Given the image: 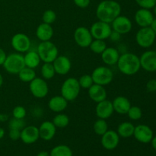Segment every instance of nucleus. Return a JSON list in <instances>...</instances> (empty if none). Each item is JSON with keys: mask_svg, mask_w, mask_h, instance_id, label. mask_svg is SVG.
<instances>
[{"mask_svg": "<svg viewBox=\"0 0 156 156\" xmlns=\"http://www.w3.org/2000/svg\"><path fill=\"white\" fill-rule=\"evenodd\" d=\"M135 126L130 122H123L119 124L117 133L122 138H129L133 136Z\"/></svg>", "mask_w": 156, "mask_h": 156, "instance_id": "bb28decb", "label": "nucleus"}, {"mask_svg": "<svg viewBox=\"0 0 156 156\" xmlns=\"http://www.w3.org/2000/svg\"><path fill=\"white\" fill-rule=\"evenodd\" d=\"M40 138L39 129L35 126H24L21 130L20 140L25 144H33Z\"/></svg>", "mask_w": 156, "mask_h": 156, "instance_id": "a211bd4d", "label": "nucleus"}, {"mask_svg": "<svg viewBox=\"0 0 156 156\" xmlns=\"http://www.w3.org/2000/svg\"><path fill=\"white\" fill-rule=\"evenodd\" d=\"M155 51L156 52V47H155Z\"/></svg>", "mask_w": 156, "mask_h": 156, "instance_id": "864d4df0", "label": "nucleus"}, {"mask_svg": "<svg viewBox=\"0 0 156 156\" xmlns=\"http://www.w3.org/2000/svg\"><path fill=\"white\" fill-rule=\"evenodd\" d=\"M24 61L25 66L34 69L38 66H40L41 59L37 52L34 50H28L24 55Z\"/></svg>", "mask_w": 156, "mask_h": 156, "instance_id": "a878e982", "label": "nucleus"}, {"mask_svg": "<svg viewBox=\"0 0 156 156\" xmlns=\"http://www.w3.org/2000/svg\"><path fill=\"white\" fill-rule=\"evenodd\" d=\"M11 45L17 53H24L30 50L31 42L27 34L24 33H17L12 37Z\"/></svg>", "mask_w": 156, "mask_h": 156, "instance_id": "9d476101", "label": "nucleus"}, {"mask_svg": "<svg viewBox=\"0 0 156 156\" xmlns=\"http://www.w3.org/2000/svg\"><path fill=\"white\" fill-rule=\"evenodd\" d=\"M136 42L142 48H149L153 45L156 34L150 27H140L136 34Z\"/></svg>", "mask_w": 156, "mask_h": 156, "instance_id": "0eeeda50", "label": "nucleus"}, {"mask_svg": "<svg viewBox=\"0 0 156 156\" xmlns=\"http://www.w3.org/2000/svg\"><path fill=\"white\" fill-rule=\"evenodd\" d=\"M53 124L55 125L56 128H65L69 124V118L68 116L62 113H58L53 119Z\"/></svg>", "mask_w": 156, "mask_h": 156, "instance_id": "7c9ffc66", "label": "nucleus"}, {"mask_svg": "<svg viewBox=\"0 0 156 156\" xmlns=\"http://www.w3.org/2000/svg\"><path fill=\"white\" fill-rule=\"evenodd\" d=\"M27 115V111L23 106H16L12 111V116L17 119H24Z\"/></svg>", "mask_w": 156, "mask_h": 156, "instance_id": "4c0bfd02", "label": "nucleus"}, {"mask_svg": "<svg viewBox=\"0 0 156 156\" xmlns=\"http://www.w3.org/2000/svg\"><path fill=\"white\" fill-rule=\"evenodd\" d=\"M101 59L104 63L107 66L117 65L120 56L118 50L114 47H108L101 53Z\"/></svg>", "mask_w": 156, "mask_h": 156, "instance_id": "5701e85b", "label": "nucleus"}, {"mask_svg": "<svg viewBox=\"0 0 156 156\" xmlns=\"http://www.w3.org/2000/svg\"><path fill=\"white\" fill-rule=\"evenodd\" d=\"M74 40L76 44L82 48L89 47L93 41L92 35L90 30L86 27H78L74 31Z\"/></svg>", "mask_w": 156, "mask_h": 156, "instance_id": "9b49d317", "label": "nucleus"}, {"mask_svg": "<svg viewBox=\"0 0 156 156\" xmlns=\"http://www.w3.org/2000/svg\"><path fill=\"white\" fill-rule=\"evenodd\" d=\"M37 52L44 62H53L59 56V50L57 47L50 41H43L39 44Z\"/></svg>", "mask_w": 156, "mask_h": 156, "instance_id": "20e7f679", "label": "nucleus"}, {"mask_svg": "<svg viewBox=\"0 0 156 156\" xmlns=\"http://www.w3.org/2000/svg\"><path fill=\"white\" fill-rule=\"evenodd\" d=\"M26 126V123L24 119H17L13 117L9 121V129H15L21 130L23 128Z\"/></svg>", "mask_w": 156, "mask_h": 156, "instance_id": "e433bc0d", "label": "nucleus"}, {"mask_svg": "<svg viewBox=\"0 0 156 156\" xmlns=\"http://www.w3.org/2000/svg\"><path fill=\"white\" fill-rule=\"evenodd\" d=\"M42 20L44 23L52 25V24H53L56 20V12L51 9H47L43 14Z\"/></svg>", "mask_w": 156, "mask_h": 156, "instance_id": "c9c22d12", "label": "nucleus"}, {"mask_svg": "<svg viewBox=\"0 0 156 156\" xmlns=\"http://www.w3.org/2000/svg\"><path fill=\"white\" fill-rule=\"evenodd\" d=\"M50 156H73V151L66 145H59L53 148L50 153Z\"/></svg>", "mask_w": 156, "mask_h": 156, "instance_id": "c756f323", "label": "nucleus"}, {"mask_svg": "<svg viewBox=\"0 0 156 156\" xmlns=\"http://www.w3.org/2000/svg\"><path fill=\"white\" fill-rule=\"evenodd\" d=\"M2 84H3V77L2 76V74H0V88L2 87Z\"/></svg>", "mask_w": 156, "mask_h": 156, "instance_id": "3c124183", "label": "nucleus"}, {"mask_svg": "<svg viewBox=\"0 0 156 156\" xmlns=\"http://www.w3.org/2000/svg\"><path fill=\"white\" fill-rule=\"evenodd\" d=\"M18 78L20 80L23 82H30L34 79L37 77L36 73L34 69L31 68H28L27 66H24L18 74Z\"/></svg>", "mask_w": 156, "mask_h": 156, "instance_id": "cd10ccee", "label": "nucleus"}, {"mask_svg": "<svg viewBox=\"0 0 156 156\" xmlns=\"http://www.w3.org/2000/svg\"><path fill=\"white\" fill-rule=\"evenodd\" d=\"M154 15L149 9H141L136 11L134 16L136 23L140 27H149L154 19Z\"/></svg>", "mask_w": 156, "mask_h": 156, "instance_id": "6ab92c4d", "label": "nucleus"}, {"mask_svg": "<svg viewBox=\"0 0 156 156\" xmlns=\"http://www.w3.org/2000/svg\"><path fill=\"white\" fill-rule=\"evenodd\" d=\"M114 112V110L111 101L105 99L102 101L97 103L95 108V114L98 118L107 120L113 115Z\"/></svg>", "mask_w": 156, "mask_h": 156, "instance_id": "dca6fc26", "label": "nucleus"}, {"mask_svg": "<svg viewBox=\"0 0 156 156\" xmlns=\"http://www.w3.org/2000/svg\"><path fill=\"white\" fill-rule=\"evenodd\" d=\"M149 27H151V29L153 30L154 33L156 34V18H154L153 21H152V23H151V24Z\"/></svg>", "mask_w": 156, "mask_h": 156, "instance_id": "a18cd8bd", "label": "nucleus"}, {"mask_svg": "<svg viewBox=\"0 0 156 156\" xmlns=\"http://www.w3.org/2000/svg\"><path fill=\"white\" fill-rule=\"evenodd\" d=\"M78 81H79V83L81 88H85V89H88L91 85L94 84L91 76L88 74H85L82 76L78 79Z\"/></svg>", "mask_w": 156, "mask_h": 156, "instance_id": "f704fd0d", "label": "nucleus"}, {"mask_svg": "<svg viewBox=\"0 0 156 156\" xmlns=\"http://www.w3.org/2000/svg\"><path fill=\"white\" fill-rule=\"evenodd\" d=\"M91 77L94 84L106 86L111 84L114 79V73L108 66H98L93 70Z\"/></svg>", "mask_w": 156, "mask_h": 156, "instance_id": "423d86ee", "label": "nucleus"}, {"mask_svg": "<svg viewBox=\"0 0 156 156\" xmlns=\"http://www.w3.org/2000/svg\"><path fill=\"white\" fill-rule=\"evenodd\" d=\"M39 129L40 138L45 141H50L55 136L56 127L52 121H44L41 124Z\"/></svg>", "mask_w": 156, "mask_h": 156, "instance_id": "aec40b11", "label": "nucleus"}, {"mask_svg": "<svg viewBox=\"0 0 156 156\" xmlns=\"http://www.w3.org/2000/svg\"><path fill=\"white\" fill-rule=\"evenodd\" d=\"M9 120V116L6 114H0V122H5Z\"/></svg>", "mask_w": 156, "mask_h": 156, "instance_id": "49530a36", "label": "nucleus"}, {"mask_svg": "<svg viewBox=\"0 0 156 156\" xmlns=\"http://www.w3.org/2000/svg\"><path fill=\"white\" fill-rule=\"evenodd\" d=\"M117 66L119 71L126 76H133L141 69L140 57L129 52L120 54Z\"/></svg>", "mask_w": 156, "mask_h": 156, "instance_id": "f03ea898", "label": "nucleus"}, {"mask_svg": "<svg viewBox=\"0 0 156 156\" xmlns=\"http://www.w3.org/2000/svg\"><path fill=\"white\" fill-rule=\"evenodd\" d=\"M136 4L141 9H152L156 5V0H135Z\"/></svg>", "mask_w": 156, "mask_h": 156, "instance_id": "58836bf2", "label": "nucleus"}, {"mask_svg": "<svg viewBox=\"0 0 156 156\" xmlns=\"http://www.w3.org/2000/svg\"><path fill=\"white\" fill-rule=\"evenodd\" d=\"M120 37H121V34H120V33H118V32L117 31H114V30H112L111 35H110L108 39L111 40L112 42H117V41H120Z\"/></svg>", "mask_w": 156, "mask_h": 156, "instance_id": "37998d69", "label": "nucleus"}, {"mask_svg": "<svg viewBox=\"0 0 156 156\" xmlns=\"http://www.w3.org/2000/svg\"><path fill=\"white\" fill-rule=\"evenodd\" d=\"M93 129L97 135L102 136L108 130V122L106 121V120L98 118L94 123Z\"/></svg>", "mask_w": 156, "mask_h": 156, "instance_id": "473e14b6", "label": "nucleus"}, {"mask_svg": "<svg viewBox=\"0 0 156 156\" xmlns=\"http://www.w3.org/2000/svg\"><path fill=\"white\" fill-rule=\"evenodd\" d=\"M41 73L42 78L45 80H50L53 79L56 75L54 67L52 62H44L41 69Z\"/></svg>", "mask_w": 156, "mask_h": 156, "instance_id": "c85d7f7f", "label": "nucleus"}, {"mask_svg": "<svg viewBox=\"0 0 156 156\" xmlns=\"http://www.w3.org/2000/svg\"><path fill=\"white\" fill-rule=\"evenodd\" d=\"M89 30L92 35L93 39L103 40V41L108 39L112 31L111 24L99 21V20L93 23Z\"/></svg>", "mask_w": 156, "mask_h": 156, "instance_id": "1a4fd4ad", "label": "nucleus"}, {"mask_svg": "<svg viewBox=\"0 0 156 156\" xmlns=\"http://www.w3.org/2000/svg\"><path fill=\"white\" fill-rule=\"evenodd\" d=\"M56 74L65 76L68 74L72 68V62L69 58L66 56H58L53 62Z\"/></svg>", "mask_w": 156, "mask_h": 156, "instance_id": "f3484780", "label": "nucleus"}, {"mask_svg": "<svg viewBox=\"0 0 156 156\" xmlns=\"http://www.w3.org/2000/svg\"><path fill=\"white\" fill-rule=\"evenodd\" d=\"M75 5L80 9H85L88 7L91 3V0H73Z\"/></svg>", "mask_w": 156, "mask_h": 156, "instance_id": "a19ab883", "label": "nucleus"}, {"mask_svg": "<svg viewBox=\"0 0 156 156\" xmlns=\"http://www.w3.org/2000/svg\"><path fill=\"white\" fill-rule=\"evenodd\" d=\"M121 13V5L114 0H103L96 8V17L99 21L111 24Z\"/></svg>", "mask_w": 156, "mask_h": 156, "instance_id": "f257e3e1", "label": "nucleus"}, {"mask_svg": "<svg viewBox=\"0 0 156 156\" xmlns=\"http://www.w3.org/2000/svg\"><path fill=\"white\" fill-rule=\"evenodd\" d=\"M2 66L9 74L18 75V73L25 66L24 56L17 52L8 55Z\"/></svg>", "mask_w": 156, "mask_h": 156, "instance_id": "39448f33", "label": "nucleus"}, {"mask_svg": "<svg viewBox=\"0 0 156 156\" xmlns=\"http://www.w3.org/2000/svg\"><path fill=\"white\" fill-rule=\"evenodd\" d=\"M88 94L91 100L95 103H98L107 99V95H108L105 86L98 84H94L88 88Z\"/></svg>", "mask_w": 156, "mask_h": 156, "instance_id": "412c9836", "label": "nucleus"}, {"mask_svg": "<svg viewBox=\"0 0 156 156\" xmlns=\"http://www.w3.org/2000/svg\"><path fill=\"white\" fill-rule=\"evenodd\" d=\"M53 34L54 31L51 24H46L44 22L39 24L36 29V36L37 39L41 41V42L50 41L53 37Z\"/></svg>", "mask_w": 156, "mask_h": 156, "instance_id": "393cba45", "label": "nucleus"}, {"mask_svg": "<svg viewBox=\"0 0 156 156\" xmlns=\"http://www.w3.org/2000/svg\"><path fill=\"white\" fill-rule=\"evenodd\" d=\"M9 138L12 140H18L21 138V130L19 129H9Z\"/></svg>", "mask_w": 156, "mask_h": 156, "instance_id": "ea45409f", "label": "nucleus"}, {"mask_svg": "<svg viewBox=\"0 0 156 156\" xmlns=\"http://www.w3.org/2000/svg\"><path fill=\"white\" fill-rule=\"evenodd\" d=\"M133 136L140 143H149L152 141L154 134L152 129L148 125L139 124L135 126Z\"/></svg>", "mask_w": 156, "mask_h": 156, "instance_id": "4468645a", "label": "nucleus"}, {"mask_svg": "<svg viewBox=\"0 0 156 156\" xmlns=\"http://www.w3.org/2000/svg\"><path fill=\"white\" fill-rule=\"evenodd\" d=\"M120 143V136L117 131L108 129L101 136V145L107 150L116 149Z\"/></svg>", "mask_w": 156, "mask_h": 156, "instance_id": "2eb2a0df", "label": "nucleus"}, {"mask_svg": "<svg viewBox=\"0 0 156 156\" xmlns=\"http://www.w3.org/2000/svg\"><path fill=\"white\" fill-rule=\"evenodd\" d=\"M68 102L62 95L53 96L49 100L48 108L53 112L61 113L66 109Z\"/></svg>", "mask_w": 156, "mask_h": 156, "instance_id": "b1692460", "label": "nucleus"}, {"mask_svg": "<svg viewBox=\"0 0 156 156\" xmlns=\"http://www.w3.org/2000/svg\"><path fill=\"white\" fill-rule=\"evenodd\" d=\"M151 143H152V146L153 147V149L156 150V136H153L152 141H151Z\"/></svg>", "mask_w": 156, "mask_h": 156, "instance_id": "09e8293b", "label": "nucleus"}, {"mask_svg": "<svg viewBox=\"0 0 156 156\" xmlns=\"http://www.w3.org/2000/svg\"><path fill=\"white\" fill-rule=\"evenodd\" d=\"M111 26L113 30L123 35L131 31L133 23L128 17L120 15L111 23Z\"/></svg>", "mask_w": 156, "mask_h": 156, "instance_id": "f8f14e48", "label": "nucleus"}, {"mask_svg": "<svg viewBox=\"0 0 156 156\" xmlns=\"http://www.w3.org/2000/svg\"><path fill=\"white\" fill-rule=\"evenodd\" d=\"M153 15H154V16L156 18V5L154 6V8H153Z\"/></svg>", "mask_w": 156, "mask_h": 156, "instance_id": "603ef678", "label": "nucleus"}, {"mask_svg": "<svg viewBox=\"0 0 156 156\" xmlns=\"http://www.w3.org/2000/svg\"><path fill=\"white\" fill-rule=\"evenodd\" d=\"M81 87L79 81L74 77L66 79L61 86V95L68 101H73L79 95Z\"/></svg>", "mask_w": 156, "mask_h": 156, "instance_id": "7ed1b4c3", "label": "nucleus"}, {"mask_svg": "<svg viewBox=\"0 0 156 156\" xmlns=\"http://www.w3.org/2000/svg\"><path fill=\"white\" fill-rule=\"evenodd\" d=\"M29 90L32 95L36 98H44L49 92V87L45 79L36 77L29 82Z\"/></svg>", "mask_w": 156, "mask_h": 156, "instance_id": "6e6552de", "label": "nucleus"}, {"mask_svg": "<svg viewBox=\"0 0 156 156\" xmlns=\"http://www.w3.org/2000/svg\"><path fill=\"white\" fill-rule=\"evenodd\" d=\"M6 57H7V54L5 51L3 49L0 48V66H2L4 64Z\"/></svg>", "mask_w": 156, "mask_h": 156, "instance_id": "c03bdc74", "label": "nucleus"}, {"mask_svg": "<svg viewBox=\"0 0 156 156\" xmlns=\"http://www.w3.org/2000/svg\"><path fill=\"white\" fill-rule=\"evenodd\" d=\"M37 156H50V153H48V152H46V151H42V152H40Z\"/></svg>", "mask_w": 156, "mask_h": 156, "instance_id": "de8ad7c7", "label": "nucleus"}, {"mask_svg": "<svg viewBox=\"0 0 156 156\" xmlns=\"http://www.w3.org/2000/svg\"><path fill=\"white\" fill-rule=\"evenodd\" d=\"M112 104L114 112L117 113L120 115H125L127 114L128 111L132 106L129 99L124 96L116 97L112 101Z\"/></svg>", "mask_w": 156, "mask_h": 156, "instance_id": "4be33fe9", "label": "nucleus"}, {"mask_svg": "<svg viewBox=\"0 0 156 156\" xmlns=\"http://www.w3.org/2000/svg\"><path fill=\"white\" fill-rule=\"evenodd\" d=\"M90 50L96 54H101L104 50L107 48V44L105 41L98 39H93L91 44L88 47Z\"/></svg>", "mask_w": 156, "mask_h": 156, "instance_id": "2f4dec72", "label": "nucleus"}, {"mask_svg": "<svg viewBox=\"0 0 156 156\" xmlns=\"http://www.w3.org/2000/svg\"><path fill=\"white\" fill-rule=\"evenodd\" d=\"M146 89L149 92L156 91V79H150L146 83Z\"/></svg>", "mask_w": 156, "mask_h": 156, "instance_id": "79ce46f5", "label": "nucleus"}, {"mask_svg": "<svg viewBox=\"0 0 156 156\" xmlns=\"http://www.w3.org/2000/svg\"><path fill=\"white\" fill-rule=\"evenodd\" d=\"M126 114L131 120H139L143 117V111L140 107L131 106Z\"/></svg>", "mask_w": 156, "mask_h": 156, "instance_id": "72a5a7b5", "label": "nucleus"}, {"mask_svg": "<svg viewBox=\"0 0 156 156\" xmlns=\"http://www.w3.org/2000/svg\"><path fill=\"white\" fill-rule=\"evenodd\" d=\"M5 136V129L3 128L0 127V140L2 139Z\"/></svg>", "mask_w": 156, "mask_h": 156, "instance_id": "8fccbe9b", "label": "nucleus"}, {"mask_svg": "<svg viewBox=\"0 0 156 156\" xmlns=\"http://www.w3.org/2000/svg\"><path fill=\"white\" fill-rule=\"evenodd\" d=\"M141 68L149 73L156 72V52L155 50L145 51L140 57Z\"/></svg>", "mask_w": 156, "mask_h": 156, "instance_id": "ddd939ff", "label": "nucleus"}]
</instances>
